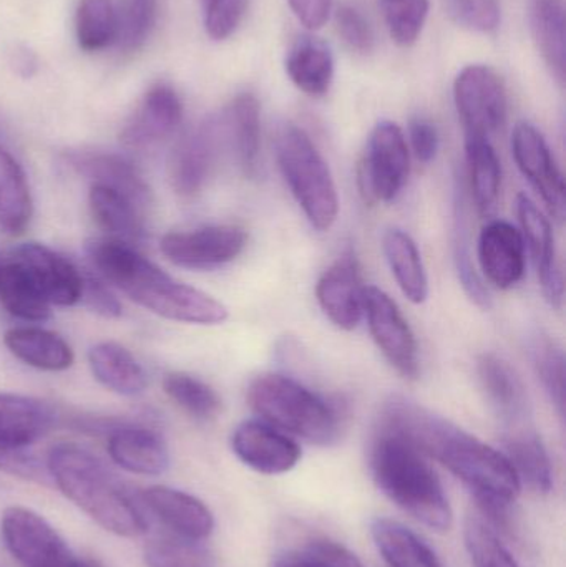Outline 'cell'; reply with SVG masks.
Here are the masks:
<instances>
[{"mask_svg": "<svg viewBox=\"0 0 566 567\" xmlns=\"http://www.w3.org/2000/svg\"><path fill=\"white\" fill-rule=\"evenodd\" d=\"M183 103L173 86L156 83L146 90L120 133L126 148L145 150L168 140L182 125Z\"/></svg>", "mask_w": 566, "mask_h": 567, "instance_id": "cell-15", "label": "cell"}, {"mask_svg": "<svg viewBox=\"0 0 566 567\" xmlns=\"http://www.w3.org/2000/svg\"><path fill=\"white\" fill-rule=\"evenodd\" d=\"M223 138L238 159L246 176L258 175L261 148V112L253 93H239L222 115Z\"/></svg>", "mask_w": 566, "mask_h": 567, "instance_id": "cell-23", "label": "cell"}, {"mask_svg": "<svg viewBox=\"0 0 566 567\" xmlns=\"http://www.w3.org/2000/svg\"><path fill=\"white\" fill-rule=\"evenodd\" d=\"M302 549L329 567H364L354 553L332 539L315 538L306 543Z\"/></svg>", "mask_w": 566, "mask_h": 567, "instance_id": "cell-50", "label": "cell"}, {"mask_svg": "<svg viewBox=\"0 0 566 567\" xmlns=\"http://www.w3.org/2000/svg\"><path fill=\"white\" fill-rule=\"evenodd\" d=\"M389 35L399 47H411L418 42L428 22L429 0H381Z\"/></svg>", "mask_w": 566, "mask_h": 567, "instance_id": "cell-42", "label": "cell"}, {"mask_svg": "<svg viewBox=\"0 0 566 567\" xmlns=\"http://www.w3.org/2000/svg\"><path fill=\"white\" fill-rule=\"evenodd\" d=\"M90 369L105 389L120 395H138L146 389V373L138 360L116 342H100L89 352Z\"/></svg>", "mask_w": 566, "mask_h": 567, "instance_id": "cell-29", "label": "cell"}, {"mask_svg": "<svg viewBox=\"0 0 566 567\" xmlns=\"http://www.w3.org/2000/svg\"><path fill=\"white\" fill-rule=\"evenodd\" d=\"M80 300H83L93 312L109 317V319L122 316V303L113 296L112 290L99 279L83 278L82 299Z\"/></svg>", "mask_w": 566, "mask_h": 567, "instance_id": "cell-49", "label": "cell"}, {"mask_svg": "<svg viewBox=\"0 0 566 567\" xmlns=\"http://www.w3.org/2000/svg\"><path fill=\"white\" fill-rule=\"evenodd\" d=\"M411 172L408 138L394 122H379L371 132L359 165V188L366 203H391Z\"/></svg>", "mask_w": 566, "mask_h": 567, "instance_id": "cell-8", "label": "cell"}, {"mask_svg": "<svg viewBox=\"0 0 566 567\" xmlns=\"http://www.w3.org/2000/svg\"><path fill=\"white\" fill-rule=\"evenodd\" d=\"M299 22L308 30H319L331 16L332 0H288Z\"/></svg>", "mask_w": 566, "mask_h": 567, "instance_id": "cell-51", "label": "cell"}, {"mask_svg": "<svg viewBox=\"0 0 566 567\" xmlns=\"http://www.w3.org/2000/svg\"><path fill=\"white\" fill-rule=\"evenodd\" d=\"M524 236L511 223L492 221L478 238V262L491 284L498 289H512L525 275Z\"/></svg>", "mask_w": 566, "mask_h": 567, "instance_id": "cell-20", "label": "cell"}, {"mask_svg": "<svg viewBox=\"0 0 566 567\" xmlns=\"http://www.w3.org/2000/svg\"><path fill=\"white\" fill-rule=\"evenodd\" d=\"M371 468L375 485L402 512L434 532L451 529V505L421 450L398 433L381 429L372 445Z\"/></svg>", "mask_w": 566, "mask_h": 567, "instance_id": "cell-4", "label": "cell"}, {"mask_svg": "<svg viewBox=\"0 0 566 567\" xmlns=\"http://www.w3.org/2000/svg\"><path fill=\"white\" fill-rule=\"evenodd\" d=\"M143 559L148 567H213L212 556L202 542L173 533L146 543Z\"/></svg>", "mask_w": 566, "mask_h": 567, "instance_id": "cell-41", "label": "cell"}, {"mask_svg": "<svg viewBox=\"0 0 566 567\" xmlns=\"http://www.w3.org/2000/svg\"><path fill=\"white\" fill-rule=\"evenodd\" d=\"M285 66L289 80L312 99L325 96L335 80V56L318 37H299L288 50Z\"/></svg>", "mask_w": 566, "mask_h": 567, "instance_id": "cell-25", "label": "cell"}, {"mask_svg": "<svg viewBox=\"0 0 566 567\" xmlns=\"http://www.w3.org/2000/svg\"><path fill=\"white\" fill-rule=\"evenodd\" d=\"M90 209L96 225L119 241H136L143 235L142 209L115 189L92 185Z\"/></svg>", "mask_w": 566, "mask_h": 567, "instance_id": "cell-35", "label": "cell"}, {"mask_svg": "<svg viewBox=\"0 0 566 567\" xmlns=\"http://www.w3.org/2000/svg\"><path fill=\"white\" fill-rule=\"evenodd\" d=\"M0 268H2V262H0Z\"/></svg>", "mask_w": 566, "mask_h": 567, "instance_id": "cell-54", "label": "cell"}, {"mask_svg": "<svg viewBox=\"0 0 566 567\" xmlns=\"http://www.w3.org/2000/svg\"><path fill=\"white\" fill-rule=\"evenodd\" d=\"M381 429L398 433L438 460L472 489L495 523L507 525L508 508L517 502L522 483L504 453L404 395H392L385 402Z\"/></svg>", "mask_w": 566, "mask_h": 567, "instance_id": "cell-1", "label": "cell"}, {"mask_svg": "<svg viewBox=\"0 0 566 567\" xmlns=\"http://www.w3.org/2000/svg\"><path fill=\"white\" fill-rule=\"evenodd\" d=\"M248 402L269 425L315 445H331L341 435L338 405L289 377H256L249 383Z\"/></svg>", "mask_w": 566, "mask_h": 567, "instance_id": "cell-5", "label": "cell"}, {"mask_svg": "<svg viewBox=\"0 0 566 567\" xmlns=\"http://www.w3.org/2000/svg\"><path fill=\"white\" fill-rule=\"evenodd\" d=\"M445 12L462 29L478 33L497 32L502 22L498 0H444Z\"/></svg>", "mask_w": 566, "mask_h": 567, "instance_id": "cell-45", "label": "cell"}, {"mask_svg": "<svg viewBox=\"0 0 566 567\" xmlns=\"http://www.w3.org/2000/svg\"><path fill=\"white\" fill-rule=\"evenodd\" d=\"M7 349L27 365L47 372H62L72 367V347L59 336L40 327H16L3 337Z\"/></svg>", "mask_w": 566, "mask_h": 567, "instance_id": "cell-27", "label": "cell"}, {"mask_svg": "<svg viewBox=\"0 0 566 567\" xmlns=\"http://www.w3.org/2000/svg\"><path fill=\"white\" fill-rule=\"evenodd\" d=\"M45 465L53 485L105 532L123 538L148 532V512L140 495L89 450L60 443L50 450Z\"/></svg>", "mask_w": 566, "mask_h": 567, "instance_id": "cell-3", "label": "cell"}, {"mask_svg": "<svg viewBox=\"0 0 566 567\" xmlns=\"http://www.w3.org/2000/svg\"><path fill=\"white\" fill-rule=\"evenodd\" d=\"M477 373L482 389L498 415L515 423L525 419L528 410L527 390L511 363L494 352L477 359Z\"/></svg>", "mask_w": 566, "mask_h": 567, "instance_id": "cell-26", "label": "cell"}, {"mask_svg": "<svg viewBox=\"0 0 566 567\" xmlns=\"http://www.w3.org/2000/svg\"><path fill=\"white\" fill-rule=\"evenodd\" d=\"M223 145L222 120L216 116L203 120L179 138L168 162L169 183L179 196L193 198L205 188Z\"/></svg>", "mask_w": 566, "mask_h": 567, "instance_id": "cell-10", "label": "cell"}, {"mask_svg": "<svg viewBox=\"0 0 566 567\" xmlns=\"http://www.w3.org/2000/svg\"><path fill=\"white\" fill-rule=\"evenodd\" d=\"M275 567H329L325 563L309 555L305 549H296V551L286 553L276 559Z\"/></svg>", "mask_w": 566, "mask_h": 567, "instance_id": "cell-52", "label": "cell"}, {"mask_svg": "<svg viewBox=\"0 0 566 567\" xmlns=\"http://www.w3.org/2000/svg\"><path fill=\"white\" fill-rule=\"evenodd\" d=\"M469 185L478 215L491 216L497 208L502 186V166L491 138L465 135Z\"/></svg>", "mask_w": 566, "mask_h": 567, "instance_id": "cell-30", "label": "cell"}, {"mask_svg": "<svg viewBox=\"0 0 566 567\" xmlns=\"http://www.w3.org/2000/svg\"><path fill=\"white\" fill-rule=\"evenodd\" d=\"M505 453L514 466L521 483H527L534 492L550 493L554 488V470L550 456L534 432H514L505 439Z\"/></svg>", "mask_w": 566, "mask_h": 567, "instance_id": "cell-36", "label": "cell"}, {"mask_svg": "<svg viewBox=\"0 0 566 567\" xmlns=\"http://www.w3.org/2000/svg\"><path fill=\"white\" fill-rule=\"evenodd\" d=\"M16 65L17 72L20 75L30 76L33 73L30 69H35V60H33L29 52L19 53L16 59Z\"/></svg>", "mask_w": 566, "mask_h": 567, "instance_id": "cell-53", "label": "cell"}, {"mask_svg": "<svg viewBox=\"0 0 566 567\" xmlns=\"http://www.w3.org/2000/svg\"><path fill=\"white\" fill-rule=\"evenodd\" d=\"M465 546L474 567H522L494 529L474 516L465 523Z\"/></svg>", "mask_w": 566, "mask_h": 567, "instance_id": "cell-43", "label": "cell"}, {"mask_svg": "<svg viewBox=\"0 0 566 567\" xmlns=\"http://www.w3.org/2000/svg\"><path fill=\"white\" fill-rule=\"evenodd\" d=\"M163 389L179 409L195 419L212 420L222 410V399L215 389L189 373H168L163 379Z\"/></svg>", "mask_w": 566, "mask_h": 567, "instance_id": "cell-38", "label": "cell"}, {"mask_svg": "<svg viewBox=\"0 0 566 567\" xmlns=\"http://www.w3.org/2000/svg\"><path fill=\"white\" fill-rule=\"evenodd\" d=\"M248 235L238 226H206L186 233H169L159 243L173 265L209 269L235 261L245 251Z\"/></svg>", "mask_w": 566, "mask_h": 567, "instance_id": "cell-13", "label": "cell"}, {"mask_svg": "<svg viewBox=\"0 0 566 567\" xmlns=\"http://www.w3.org/2000/svg\"><path fill=\"white\" fill-rule=\"evenodd\" d=\"M202 3L206 33L213 40L229 39L241 23L246 0H202Z\"/></svg>", "mask_w": 566, "mask_h": 567, "instance_id": "cell-46", "label": "cell"}, {"mask_svg": "<svg viewBox=\"0 0 566 567\" xmlns=\"http://www.w3.org/2000/svg\"><path fill=\"white\" fill-rule=\"evenodd\" d=\"M110 458L126 472L158 476L168 470L169 452L159 433L138 425L113 426L109 435Z\"/></svg>", "mask_w": 566, "mask_h": 567, "instance_id": "cell-21", "label": "cell"}, {"mask_svg": "<svg viewBox=\"0 0 566 567\" xmlns=\"http://www.w3.org/2000/svg\"><path fill=\"white\" fill-rule=\"evenodd\" d=\"M86 252L105 281L156 316L198 326H218L228 319V309L219 300L175 281L130 243L102 239L90 243Z\"/></svg>", "mask_w": 566, "mask_h": 567, "instance_id": "cell-2", "label": "cell"}, {"mask_svg": "<svg viewBox=\"0 0 566 567\" xmlns=\"http://www.w3.org/2000/svg\"><path fill=\"white\" fill-rule=\"evenodd\" d=\"M158 16V0H125L120 17L119 43L125 52L142 49Z\"/></svg>", "mask_w": 566, "mask_h": 567, "instance_id": "cell-44", "label": "cell"}, {"mask_svg": "<svg viewBox=\"0 0 566 567\" xmlns=\"http://www.w3.org/2000/svg\"><path fill=\"white\" fill-rule=\"evenodd\" d=\"M336 29L352 52L368 55L374 50L375 37L369 20L354 6H341L336 12Z\"/></svg>", "mask_w": 566, "mask_h": 567, "instance_id": "cell-47", "label": "cell"}, {"mask_svg": "<svg viewBox=\"0 0 566 567\" xmlns=\"http://www.w3.org/2000/svg\"><path fill=\"white\" fill-rule=\"evenodd\" d=\"M382 249L404 296L414 303L425 302L429 296L428 272L414 239L402 229H389L382 239Z\"/></svg>", "mask_w": 566, "mask_h": 567, "instance_id": "cell-32", "label": "cell"}, {"mask_svg": "<svg viewBox=\"0 0 566 567\" xmlns=\"http://www.w3.org/2000/svg\"><path fill=\"white\" fill-rule=\"evenodd\" d=\"M512 152L548 215L562 225L566 216L565 179L545 136L531 123H518L512 135Z\"/></svg>", "mask_w": 566, "mask_h": 567, "instance_id": "cell-12", "label": "cell"}, {"mask_svg": "<svg viewBox=\"0 0 566 567\" xmlns=\"http://www.w3.org/2000/svg\"><path fill=\"white\" fill-rule=\"evenodd\" d=\"M75 33L85 52H102L119 42L120 17L113 0H80L76 7Z\"/></svg>", "mask_w": 566, "mask_h": 567, "instance_id": "cell-37", "label": "cell"}, {"mask_svg": "<svg viewBox=\"0 0 566 567\" xmlns=\"http://www.w3.org/2000/svg\"><path fill=\"white\" fill-rule=\"evenodd\" d=\"M231 449L246 466L263 475L291 472L301 460V449L291 436L259 420L243 422L233 432Z\"/></svg>", "mask_w": 566, "mask_h": 567, "instance_id": "cell-14", "label": "cell"}, {"mask_svg": "<svg viewBox=\"0 0 566 567\" xmlns=\"http://www.w3.org/2000/svg\"><path fill=\"white\" fill-rule=\"evenodd\" d=\"M12 259L29 271L50 306L69 307L82 299L83 276L53 249L25 243L12 252Z\"/></svg>", "mask_w": 566, "mask_h": 567, "instance_id": "cell-18", "label": "cell"}, {"mask_svg": "<svg viewBox=\"0 0 566 567\" xmlns=\"http://www.w3.org/2000/svg\"><path fill=\"white\" fill-rule=\"evenodd\" d=\"M70 168L75 169L92 185L105 186L132 199L140 209L150 202V188L132 162L103 152H73L65 156Z\"/></svg>", "mask_w": 566, "mask_h": 567, "instance_id": "cell-22", "label": "cell"}, {"mask_svg": "<svg viewBox=\"0 0 566 567\" xmlns=\"http://www.w3.org/2000/svg\"><path fill=\"white\" fill-rule=\"evenodd\" d=\"M371 533L389 567H444L424 539L394 519H375Z\"/></svg>", "mask_w": 566, "mask_h": 567, "instance_id": "cell-31", "label": "cell"}, {"mask_svg": "<svg viewBox=\"0 0 566 567\" xmlns=\"http://www.w3.org/2000/svg\"><path fill=\"white\" fill-rule=\"evenodd\" d=\"M409 143H411L412 153L418 162H434L439 152V132L434 123L428 118H414L409 123Z\"/></svg>", "mask_w": 566, "mask_h": 567, "instance_id": "cell-48", "label": "cell"}, {"mask_svg": "<svg viewBox=\"0 0 566 567\" xmlns=\"http://www.w3.org/2000/svg\"><path fill=\"white\" fill-rule=\"evenodd\" d=\"M33 203L25 173L16 158L0 146V228L9 235L25 231Z\"/></svg>", "mask_w": 566, "mask_h": 567, "instance_id": "cell-33", "label": "cell"}, {"mask_svg": "<svg viewBox=\"0 0 566 567\" xmlns=\"http://www.w3.org/2000/svg\"><path fill=\"white\" fill-rule=\"evenodd\" d=\"M517 215L525 248H528L545 299L555 309L564 306V275L555 248L550 221L527 195L517 196Z\"/></svg>", "mask_w": 566, "mask_h": 567, "instance_id": "cell-16", "label": "cell"}, {"mask_svg": "<svg viewBox=\"0 0 566 567\" xmlns=\"http://www.w3.org/2000/svg\"><path fill=\"white\" fill-rule=\"evenodd\" d=\"M531 357L535 372L545 392L565 415V355L562 347L544 332H537L531 340Z\"/></svg>", "mask_w": 566, "mask_h": 567, "instance_id": "cell-39", "label": "cell"}, {"mask_svg": "<svg viewBox=\"0 0 566 567\" xmlns=\"http://www.w3.org/2000/svg\"><path fill=\"white\" fill-rule=\"evenodd\" d=\"M455 218H454V255L457 265L459 278L465 292L477 306H491L488 290L485 289L481 276L475 271L471 256V238H469L467 209H465L464 186L455 192Z\"/></svg>", "mask_w": 566, "mask_h": 567, "instance_id": "cell-40", "label": "cell"}, {"mask_svg": "<svg viewBox=\"0 0 566 567\" xmlns=\"http://www.w3.org/2000/svg\"><path fill=\"white\" fill-rule=\"evenodd\" d=\"M454 100L465 135L491 138L507 122V90L491 66H465L455 79Z\"/></svg>", "mask_w": 566, "mask_h": 567, "instance_id": "cell-9", "label": "cell"}, {"mask_svg": "<svg viewBox=\"0 0 566 567\" xmlns=\"http://www.w3.org/2000/svg\"><path fill=\"white\" fill-rule=\"evenodd\" d=\"M146 512L152 513L173 535L205 542L215 529V518L202 499L182 489L152 486L140 493Z\"/></svg>", "mask_w": 566, "mask_h": 567, "instance_id": "cell-19", "label": "cell"}, {"mask_svg": "<svg viewBox=\"0 0 566 567\" xmlns=\"http://www.w3.org/2000/svg\"><path fill=\"white\" fill-rule=\"evenodd\" d=\"M276 159L282 178L312 228L325 233L335 226L339 196L328 163L308 133L286 123L276 135Z\"/></svg>", "mask_w": 566, "mask_h": 567, "instance_id": "cell-6", "label": "cell"}, {"mask_svg": "<svg viewBox=\"0 0 566 567\" xmlns=\"http://www.w3.org/2000/svg\"><path fill=\"white\" fill-rule=\"evenodd\" d=\"M528 20L535 45L560 85L565 83L566 35L564 0H528Z\"/></svg>", "mask_w": 566, "mask_h": 567, "instance_id": "cell-28", "label": "cell"}, {"mask_svg": "<svg viewBox=\"0 0 566 567\" xmlns=\"http://www.w3.org/2000/svg\"><path fill=\"white\" fill-rule=\"evenodd\" d=\"M0 303L7 312L27 322H43L50 317V302L32 276L20 262H2L0 268Z\"/></svg>", "mask_w": 566, "mask_h": 567, "instance_id": "cell-34", "label": "cell"}, {"mask_svg": "<svg viewBox=\"0 0 566 567\" xmlns=\"http://www.w3.org/2000/svg\"><path fill=\"white\" fill-rule=\"evenodd\" d=\"M364 289L352 252L342 255L316 286L319 306L342 330H354L364 317Z\"/></svg>", "mask_w": 566, "mask_h": 567, "instance_id": "cell-17", "label": "cell"}, {"mask_svg": "<svg viewBox=\"0 0 566 567\" xmlns=\"http://www.w3.org/2000/svg\"><path fill=\"white\" fill-rule=\"evenodd\" d=\"M364 316L379 350L405 379H418L419 347L414 332L398 303L379 287L364 289Z\"/></svg>", "mask_w": 566, "mask_h": 567, "instance_id": "cell-11", "label": "cell"}, {"mask_svg": "<svg viewBox=\"0 0 566 567\" xmlns=\"http://www.w3.org/2000/svg\"><path fill=\"white\" fill-rule=\"evenodd\" d=\"M0 532L20 567H102L75 555L45 518L23 506L3 512Z\"/></svg>", "mask_w": 566, "mask_h": 567, "instance_id": "cell-7", "label": "cell"}, {"mask_svg": "<svg viewBox=\"0 0 566 567\" xmlns=\"http://www.w3.org/2000/svg\"><path fill=\"white\" fill-rule=\"evenodd\" d=\"M53 419L40 400L0 392V449H29L52 429Z\"/></svg>", "mask_w": 566, "mask_h": 567, "instance_id": "cell-24", "label": "cell"}]
</instances>
